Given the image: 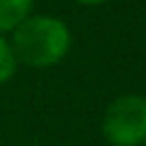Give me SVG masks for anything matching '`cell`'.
Masks as SVG:
<instances>
[{
  "label": "cell",
  "instance_id": "cell-3",
  "mask_svg": "<svg viewBox=\"0 0 146 146\" xmlns=\"http://www.w3.org/2000/svg\"><path fill=\"white\" fill-rule=\"evenodd\" d=\"M34 0H0V34L11 32L25 16L32 14Z\"/></svg>",
  "mask_w": 146,
  "mask_h": 146
},
{
  "label": "cell",
  "instance_id": "cell-2",
  "mask_svg": "<svg viewBox=\"0 0 146 146\" xmlns=\"http://www.w3.org/2000/svg\"><path fill=\"white\" fill-rule=\"evenodd\" d=\"M100 130L112 146L146 144V96L123 94L114 98L103 114Z\"/></svg>",
  "mask_w": 146,
  "mask_h": 146
},
{
  "label": "cell",
  "instance_id": "cell-1",
  "mask_svg": "<svg viewBox=\"0 0 146 146\" xmlns=\"http://www.w3.org/2000/svg\"><path fill=\"white\" fill-rule=\"evenodd\" d=\"M9 41L18 62L46 68L59 64L66 57L71 48V30L57 16L30 14L11 30Z\"/></svg>",
  "mask_w": 146,
  "mask_h": 146
},
{
  "label": "cell",
  "instance_id": "cell-4",
  "mask_svg": "<svg viewBox=\"0 0 146 146\" xmlns=\"http://www.w3.org/2000/svg\"><path fill=\"white\" fill-rule=\"evenodd\" d=\"M16 68H18V59L11 48V41L0 34V84L9 82L16 75Z\"/></svg>",
  "mask_w": 146,
  "mask_h": 146
},
{
  "label": "cell",
  "instance_id": "cell-5",
  "mask_svg": "<svg viewBox=\"0 0 146 146\" xmlns=\"http://www.w3.org/2000/svg\"><path fill=\"white\" fill-rule=\"evenodd\" d=\"M75 2H80V5H87V7H96V5H103L105 0H75Z\"/></svg>",
  "mask_w": 146,
  "mask_h": 146
}]
</instances>
